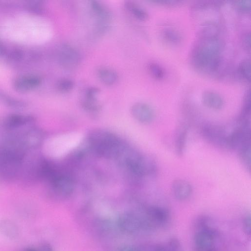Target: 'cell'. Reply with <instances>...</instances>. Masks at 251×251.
<instances>
[{
    "instance_id": "cell-1",
    "label": "cell",
    "mask_w": 251,
    "mask_h": 251,
    "mask_svg": "<svg viewBox=\"0 0 251 251\" xmlns=\"http://www.w3.org/2000/svg\"><path fill=\"white\" fill-rule=\"evenodd\" d=\"M223 48V43L218 37L199 38L190 54L192 67L203 74L218 72L221 66Z\"/></svg>"
},
{
    "instance_id": "cell-2",
    "label": "cell",
    "mask_w": 251,
    "mask_h": 251,
    "mask_svg": "<svg viewBox=\"0 0 251 251\" xmlns=\"http://www.w3.org/2000/svg\"><path fill=\"white\" fill-rule=\"evenodd\" d=\"M207 216H201L195 223L193 251H221L222 240L219 231Z\"/></svg>"
},
{
    "instance_id": "cell-3",
    "label": "cell",
    "mask_w": 251,
    "mask_h": 251,
    "mask_svg": "<svg viewBox=\"0 0 251 251\" xmlns=\"http://www.w3.org/2000/svg\"><path fill=\"white\" fill-rule=\"evenodd\" d=\"M22 147L11 143L0 147V176L6 178L14 177L24 157Z\"/></svg>"
},
{
    "instance_id": "cell-4",
    "label": "cell",
    "mask_w": 251,
    "mask_h": 251,
    "mask_svg": "<svg viewBox=\"0 0 251 251\" xmlns=\"http://www.w3.org/2000/svg\"><path fill=\"white\" fill-rule=\"evenodd\" d=\"M82 138V134L76 131L56 136L50 143V152L55 157L64 156L75 148L81 142Z\"/></svg>"
},
{
    "instance_id": "cell-5",
    "label": "cell",
    "mask_w": 251,
    "mask_h": 251,
    "mask_svg": "<svg viewBox=\"0 0 251 251\" xmlns=\"http://www.w3.org/2000/svg\"><path fill=\"white\" fill-rule=\"evenodd\" d=\"M119 228L124 232L132 234L140 231H152L144 217H140L131 214L121 215L118 219Z\"/></svg>"
},
{
    "instance_id": "cell-6",
    "label": "cell",
    "mask_w": 251,
    "mask_h": 251,
    "mask_svg": "<svg viewBox=\"0 0 251 251\" xmlns=\"http://www.w3.org/2000/svg\"><path fill=\"white\" fill-rule=\"evenodd\" d=\"M153 230L166 226L171 220V215L165 207L151 206L148 207L144 216Z\"/></svg>"
},
{
    "instance_id": "cell-7",
    "label": "cell",
    "mask_w": 251,
    "mask_h": 251,
    "mask_svg": "<svg viewBox=\"0 0 251 251\" xmlns=\"http://www.w3.org/2000/svg\"><path fill=\"white\" fill-rule=\"evenodd\" d=\"M59 59L63 67L71 69L76 67L79 64L80 56L75 48L70 45L64 44L59 50Z\"/></svg>"
},
{
    "instance_id": "cell-8",
    "label": "cell",
    "mask_w": 251,
    "mask_h": 251,
    "mask_svg": "<svg viewBox=\"0 0 251 251\" xmlns=\"http://www.w3.org/2000/svg\"><path fill=\"white\" fill-rule=\"evenodd\" d=\"M203 134L210 143L219 147L226 148L227 136L220 126L208 125L204 126Z\"/></svg>"
},
{
    "instance_id": "cell-9",
    "label": "cell",
    "mask_w": 251,
    "mask_h": 251,
    "mask_svg": "<svg viewBox=\"0 0 251 251\" xmlns=\"http://www.w3.org/2000/svg\"><path fill=\"white\" fill-rule=\"evenodd\" d=\"M41 82V77L36 75H24L15 79L14 86L20 92H25L37 87Z\"/></svg>"
},
{
    "instance_id": "cell-10",
    "label": "cell",
    "mask_w": 251,
    "mask_h": 251,
    "mask_svg": "<svg viewBox=\"0 0 251 251\" xmlns=\"http://www.w3.org/2000/svg\"><path fill=\"white\" fill-rule=\"evenodd\" d=\"M172 189L175 198L179 201H184L190 197L192 193V187L187 181L177 179L172 183Z\"/></svg>"
},
{
    "instance_id": "cell-11",
    "label": "cell",
    "mask_w": 251,
    "mask_h": 251,
    "mask_svg": "<svg viewBox=\"0 0 251 251\" xmlns=\"http://www.w3.org/2000/svg\"><path fill=\"white\" fill-rule=\"evenodd\" d=\"M132 112L138 120L144 123L150 122L154 117L152 108L145 103L138 102L134 104L132 107Z\"/></svg>"
},
{
    "instance_id": "cell-12",
    "label": "cell",
    "mask_w": 251,
    "mask_h": 251,
    "mask_svg": "<svg viewBox=\"0 0 251 251\" xmlns=\"http://www.w3.org/2000/svg\"><path fill=\"white\" fill-rule=\"evenodd\" d=\"M33 121V117L28 115L12 114L3 120V126L7 129H13L25 125Z\"/></svg>"
},
{
    "instance_id": "cell-13",
    "label": "cell",
    "mask_w": 251,
    "mask_h": 251,
    "mask_svg": "<svg viewBox=\"0 0 251 251\" xmlns=\"http://www.w3.org/2000/svg\"><path fill=\"white\" fill-rule=\"evenodd\" d=\"M201 101L206 107L214 109L219 110L224 105V100L222 97L216 92L207 90L203 92L201 96Z\"/></svg>"
},
{
    "instance_id": "cell-14",
    "label": "cell",
    "mask_w": 251,
    "mask_h": 251,
    "mask_svg": "<svg viewBox=\"0 0 251 251\" xmlns=\"http://www.w3.org/2000/svg\"><path fill=\"white\" fill-rule=\"evenodd\" d=\"M219 31V26L217 22L207 21L200 23L198 34L199 38H217Z\"/></svg>"
},
{
    "instance_id": "cell-15",
    "label": "cell",
    "mask_w": 251,
    "mask_h": 251,
    "mask_svg": "<svg viewBox=\"0 0 251 251\" xmlns=\"http://www.w3.org/2000/svg\"><path fill=\"white\" fill-rule=\"evenodd\" d=\"M0 233L10 240H14L19 235V229L17 225L7 219L0 220Z\"/></svg>"
},
{
    "instance_id": "cell-16",
    "label": "cell",
    "mask_w": 251,
    "mask_h": 251,
    "mask_svg": "<svg viewBox=\"0 0 251 251\" xmlns=\"http://www.w3.org/2000/svg\"><path fill=\"white\" fill-rule=\"evenodd\" d=\"M90 5L92 12L97 17L98 21L109 22L112 15L109 9L99 1L91 0Z\"/></svg>"
},
{
    "instance_id": "cell-17",
    "label": "cell",
    "mask_w": 251,
    "mask_h": 251,
    "mask_svg": "<svg viewBox=\"0 0 251 251\" xmlns=\"http://www.w3.org/2000/svg\"><path fill=\"white\" fill-rule=\"evenodd\" d=\"M97 75L100 81L106 85H112L117 82L118 75L114 70L106 67L98 69Z\"/></svg>"
},
{
    "instance_id": "cell-18",
    "label": "cell",
    "mask_w": 251,
    "mask_h": 251,
    "mask_svg": "<svg viewBox=\"0 0 251 251\" xmlns=\"http://www.w3.org/2000/svg\"><path fill=\"white\" fill-rule=\"evenodd\" d=\"M125 7L126 10L136 19L143 21L148 19V12L136 3L131 1H126L125 3Z\"/></svg>"
},
{
    "instance_id": "cell-19",
    "label": "cell",
    "mask_w": 251,
    "mask_h": 251,
    "mask_svg": "<svg viewBox=\"0 0 251 251\" xmlns=\"http://www.w3.org/2000/svg\"><path fill=\"white\" fill-rule=\"evenodd\" d=\"M161 36L166 43L172 45H179L182 40L180 33L172 28H164L161 32Z\"/></svg>"
},
{
    "instance_id": "cell-20",
    "label": "cell",
    "mask_w": 251,
    "mask_h": 251,
    "mask_svg": "<svg viewBox=\"0 0 251 251\" xmlns=\"http://www.w3.org/2000/svg\"><path fill=\"white\" fill-rule=\"evenodd\" d=\"M0 100L7 105L15 108H21L25 105V103L24 101L13 98L4 94L1 91H0Z\"/></svg>"
},
{
    "instance_id": "cell-21",
    "label": "cell",
    "mask_w": 251,
    "mask_h": 251,
    "mask_svg": "<svg viewBox=\"0 0 251 251\" xmlns=\"http://www.w3.org/2000/svg\"><path fill=\"white\" fill-rule=\"evenodd\" d=\"M251 60L247 58L243 60L238 67L239 74L247 81L251 79Z\"/></svg>"
},
{
    "instance_id": "cell-22",
    "label": "cell",
    "mask_w": 251,
    "mask_h": 251,
    "mask_svg": "<svg viewBox=\"0 0 251 251\" xmlns=\"http://www.w3.org/2000/svg\"><path fill=\"white\" fill-rule=\"evenodd\" d=\"M187 130L186 127H184L181 128L176 138V148L177 153L179 155L183 154L185 146V141L186 139Z\"/></svg>"
},
{
    "instance_id": "cell-23",
    "label": "cell",
    "mask_w": 251,
    "mask_h": 251,
    "mask_svg": "<svg viewBox=\"0 0 251 251\" xmlns=\"http://www.w3.org/2000/svg\"><path fill=\"white\" fill-rule=\"evenodd\" d=\"M148 69L152 76L156 79H162L164 76L163 69L156 63H150L148 65Z\"/></svg>"
},
{
    "instance_id": "cell-24",
    "label": "cell",
    "mask_w": 251,
    "mask_h": 251,
    "mask_svg": "<svg viewBox=\"0 0 251 251\" xmlns=\"http://www.w3.org/2000/svg\"><path fill=\"white\" fill-rule=\"evenodd\" d=\"M251 111L250 91L248 90L245 94L241 113L239 118L240 121H245L249 116Z\"/></svg>"
},
{
    "instance_id": "cell-25",
    "label": "cell",
    "mask_w": 251,
    "mask_h": 251,
    "mask_svg": "<svg viewBox=\"0 0 251 251\" xmlns=\"http://www.w3.org/2000/svg\"><path fill=\"white\" fill-rule=\"evenodd\" d=\"M239 158L243 165L249 170L251 168L250 145L245 147L238 151Z\"/></svg>"
},
{
    "instance_id": "cell-26",
    "label": "cell",
    "mask_w": 251,
    "mask_h": 251,
    "mask_svg": "<svg viewBox=\"0 0 251 251\" xmlns=\"http://www.w3.org/2000/svg\"><path fill=\"white\" fill-rule=\"evenodd\" d=\"M75 86L74 81L69 78H62L59 80L56 84V87L58 91L63 93L71 91Z\"/></svg>"
},
{
    "instance_id": "cell-27",
    "label": "cell",
    "mask_w": 251,
    "mask_h": 251,
    "mask_svg": "<svg viewBox=\"0 0 251 251\" xmlns=\"http://www.w3.org/2000/svg\"><path fill=\"white\" fill-rule=\"evenodd\" d=\"M233 4L238 10L243 12H248L251 10V1L250 0H235Z\"/></svg>"
},
{
    "instance_id": "cell-28",
    "label": "cell",
    "mask_w": 251,
    "mask_h": 251,
    "mask_svg": "<svg viewBox=\"0 0 251 251\" xmlns=\"http://www.w3.org/2000/svg\"><path fill=\"white\" fill-rule=\"evenodd\" d=\"M251 218L250 213L247 214L243 218L242 221L243 230L245 234L250 236L251 231Z\"/></svg>"
},
{
    "instance_id": "cell-29",
    "label": "cell",
    "mask_w": 251,
    "mask_h": 251,
    "mask_svg": "<svg viewBox=\"0 0 251 251\" xmlns=\"http://www.w3.org/2000/svg\"><path fill=\"white\" fill-rule=\"evenodd\" d=\"M100 89L94 86L87 88L85 91L86 99L90 100H95L97 96L100 93Z\"/></svg>"
},
{
    "instance_id": "cell-30",
    "label": "cell",
    "mask_w": 251,
    "mask_h": 251,
    "mask_svg": "<svg viewBox=\"0 0 251 251\" xmlns=\"http://www.w3.org/2000/svg\"><path fill=\"white\" fill-rule=\"evenodd\" d=\"M242 45L246 51L250 52L251 50V34L250 32L245 33L242 38Z\"/></svg>"
},
{
    "instance_id": "cell-31",
    "label": "cell",
    "mask_w": 251,
    "mask_h": 251,
    "mask_svg": "<svg viewBox=\"0 0 251 251\" xmlns=\"http://www.w3.org/2000/svg\"><path fill=\"white\" fill-rule=\"evenodd\" d=\"M150 2L165 6H176L181 3L180 1L175 0H151Z\"/></svg>"
},
{
    "instance_id": "cell-32",
    "label": "cell",
    "mask_w": 251,
    "mask_h": 251,
    "mask_svg": "<svg viewBox=\"0 0 251 251\" xmlns=\"http://www.w3.org/2000/svg\"><path fill=\"white\" fill-rule=\"evenodd\" d=\"M27 6L33 11H40L43 8V4L41 1L34 0L28 3Z\"/></svg>"
},
{
    "instance_id": "cell-33",
    "label": "cell",
    "mask_w": 251,
    "mask_h": 251,
    "mask_svg": "<svg viewBox=\"0 0 251 251\" xmlns=\"http://www.w3.org/2000/svg\"><path fill=\"white\" fill-rule=\"evenodd\" d=\"M117 251H143V250L138 247L126 246L119 248Z\"/></svg>"
},
{
    "instance_id": "cell-34",
    "label": "cell",
    "mask_w": 251,
    "mask_h": 251,
    "mask_svg": "<svg viewBox=\"0 0 251 251\" xmlns=\"http://www.w3.org/2000/svg\"><path fill=\"white\" fill-rule=\"evenodd\" d=\"M40 251H54L51 245L47 242H43L40 245Z\"/></svg>"
},
{
    "instance_id": "cell-35",
    "label": "cell",
    "mask_w": 251,
    "mask_h": 251,
    "mask_svg": "<svg viewBox=\"0 0 251 251\" xmlns=\"http://www.w3.org/2000/svg\"><path fill=\"white\" fill-rule=\"evenodd\" d=\"M5 51L4 46L0 41V57L5 54Z\"/></svg>"
},
{
    "instance_id": "cell-36",
    "label": "cell",
    "mask_w": 251,
    "mask_h": 251,
    "mask_svg": "<svg viewBox=\"0 0 251 251\" xmlns=\"http://www.w3.org/2000/svg\"><path fill=\"white\" fill-rule=\"evenodd\" d=\"M22 251H40V250H38L35 248L27 247L24 249Z\"/></svg>"
}]
</instances>
